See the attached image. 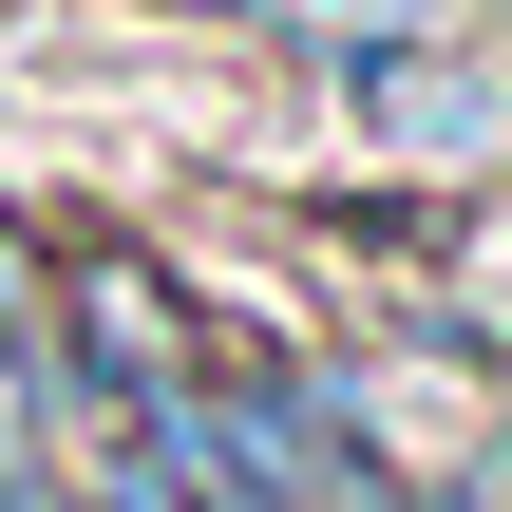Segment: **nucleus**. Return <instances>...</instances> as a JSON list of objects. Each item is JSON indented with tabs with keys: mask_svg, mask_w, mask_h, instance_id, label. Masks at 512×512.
<instances>
[{
	"mask_svg": "<svg viewBox=\"0 0 512 512\" xmlns=\"http://www.w3.org/2000/svg\"><path fill=\"white\" fill-rule=\"evenodd\" d=\"M38 323H57V380H76V399H190V380L228 361V342H209V285H190L171 247L95 228V209L38 228Z\"/></svg>",
	"mask_w": 512,
	"mask_h": 512,
	"instance_id": "1",
	"label": "nucleus"
}]
</instances>
